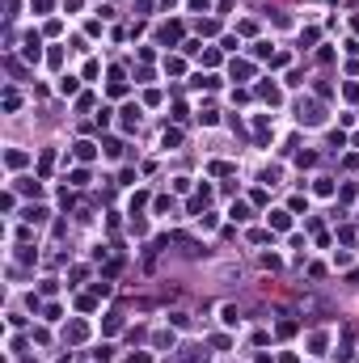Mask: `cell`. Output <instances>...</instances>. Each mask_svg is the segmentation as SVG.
<instances>
[{"label":"cell","mask_w":359,"mask_h":363,"mask_svg":"<svg viewBox=\"0 0 359 363\" xmlns=\"http://www.w3.org/2000/svg\"><path fill=\"white\" fill-rule=\"evenodd\" d=\"M292 220H287V211H271V228H287Z\"/></svg>","instance_id":"6da1fadb"},{"label":"cell","mask_w":359,"mask_h":363,"mask_svg":"<svg viewBox=\"0 0 359 363\" xmlns=\"http://www.w3.org/2000/svg\"><path fill=\"white\" fill-rule=\"evenodd\" d=\"M59 93H63V97L76 93V81H72V76H63V81H59Z\"/></svg>","instance_id":"7a4b0ae2"},{"label":"cell","mask_w":359,"mask_h":363,"mask_svg":"<svg viewBox=\"0 0 359 363\" xmlns=\"http://www.w3.org/2000/svg\"><path fill=\"white\" fill-rule=\"evenodd\" d=\"M220 317H224V325H237V321H241V312H237V308H224Z\"/></svg>","instance_id":"3957f363"},{"label":"cell","mask_w":359,"mask_h":363,"mask_svg":"<svg viewBox=\"0 0 359 363\" xmlns=\"http://www.w3.org/2000/svg\"><path fill=\"white\" fill-rule=\"evenodd\" d=\"M76 156H81V161H93V144H76Z\"/></svg>","instance_id":"277c9868"}]
</instances>
